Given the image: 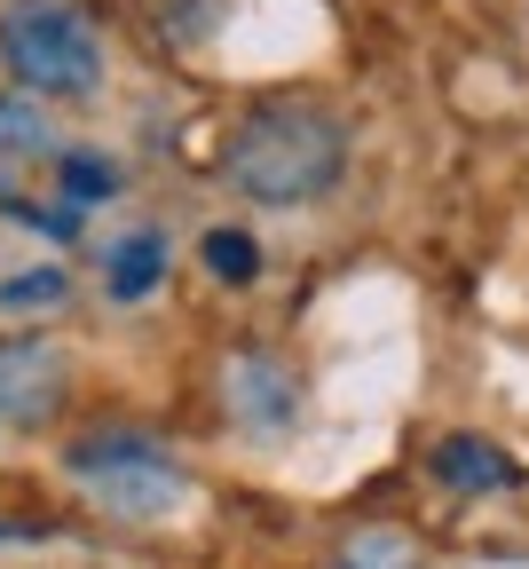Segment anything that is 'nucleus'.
Wrapping results in <instances>:
<instances>
[{"instance_id":"nucleus-1","label":"nucleus","mask_w":529,"mask_h":569,"mask_svg":"<svg viewBox=\"0 0 529 569\" xmlns=\"http://www.w3.org/2000/svg\"><path fill=\"white\" fill-rule=\"evenodd\" d=\"M340 167H348V127L309 111V103L253 111L230 134V151H221L230 190L253 198V206H309V198H325L340 182Z\"/></svg>"},{"instance_id":"nucleus-7","label":"nucleus","mask_w":529,"mask_h":569,"mask_svg":"<svg viewBox=\"0 0 529 569\" xmlns=\"http://www.w3.org/2000/svg\"><path fill=\"white\" fill-rule=\"evenodd\" d=\"M103 277H111V301H142L150 284L167 277V230H134V238H119L111 261H103Z\"/></svg>"},{"instance_id":"nucleus-2","label":"nucleus","mask_w":529,"mask_h":569,"mask_svg":"<svg viewBox=\"0 0 529 569\" xmlns=\"http://www.w3.org/2000/svg\"><path fill=\"white\" fill-rule=\"evenodd\" d=\"M0 63H9L17 88L63 96V103L103 88V40L71 0H17V9L0 17Z\"/></svg>"},{"instance_id":"nucleus-3","label":"nucleus","mask_w":529,"mask_h":569,"mask_svg":"<svg viewBox=\"0 0 529 569\" xmlns=\"http://www.w3.org/2000/svg\"><path fill=\"white\" fill-rule=\"evenodd\" d=\"M71 482H80L96 507L127 515V522H167L190 507V475L174 451H159L150 436H127V427H111V436H80L71 443Z\"/></svg>"},{"instance_id":"nucleus-11","label":"nucleus","mask_w":529,"mask_h":569,"mask_svg":"<svg viewBox=\"0 0 529 569\" xmlns=\"http://www.w3.org/2000/svg\"><path fill=\"white\" fill-rule=\"evenodd\" d=\"M332 569H419V553H411L396 530H363V538H348V553H340Z\"/></svg>"},{"instance_id":"nucleus-9","label":"nucleus","mask_w":529,"mask_h":569,"mask_svg":"<svg viewBox=\"0 0 529 569\" xmlns=\"http://www.w3.org/2000/svg\"><path fill=\"white\" fill-rule=\"evenodd\" d=\"M24 151H48V119L24 96H0V159H24Z\"/></svg>"},{"instance_id":"nucleus-4","label":"nucleus","mask_w":529,"mask_h":569,"mask_svg":"<svg viewBox=\"0 0 529 569\" xmlns=\"http://www.w3.org/2000/svg\"><path fill=\"white\" fill-rule=\"evenodd\" d=\"M71 388V365H63V348L56 340H0V419H48Z\"/></svg>"},{"instance_id":"nucleus-12","label":"nucleus","mask_w":529,"mask_h":569,"mask_svg":"<svg viewBox=\"0 0 529 569\" xmlns=\"http://www.w3.org/2000/svg\"><path fill=\"white\" fill-rule=\"evenodd\" d=\"M0 301H9V309H48V301H63V269H24V277H0Z\"/></svg>"},{"instance_id":"nucleus-8","label":"nucleus","mask_w":529,"mask_h":569,"mask_svg":"<svg viewBox=\"0 0 529 569\" xmlns=\"http://www.w3.org/2000/svg\"><path fill=\"white\" fill-rule=\"evenodd\" d=\"M56 182H63L71 206H103V198H119V167H111L103 151H63V159H56Z\"/></svg>"},{"instance_id":"nucleus-5","label":"nucleus","mask_w":529,"mask_h":569,"mask_svg":"<svg viewBox=\"0 0 529 569\" xmlns=\"http://www.w3.org/2000/svg\"><path fill=\"white\" fill-rule=\"evenodd\" d=\"M221 388H230L238 419H246V427H261V436L292 427V411H300V388L285 380V365H269L261 348H238V356H230V372H221Z\"/></svg>"},{"instance_id":"nucleus-10","label":"nucleus","mask_w":529,"mask_h":569,"mask_svg":"<svg viewBox=\"0 0 529 569\" xmlns=\"http://www.w3.org/2000/svg\"><path fill=\"white\" fill-rule=\"evenodd\" d=\"M206 269H213L221 284H253V277H261V246H253L246 230H213V238H206Z\"/></svg>"},{"instance_id":"nucleus-6","label":"nucleus","mask_w":529,"mask_h":569,"mask_svg":"<svg viewBox=\"0 0 529 569\" xmlns=\"http://www.w3.org/2000/svg\"><path fill=\"white\" fill-rule=\"evenodd\" d=\"M427 467H435L442 490H513V482H521V467H513L498 443H482V436H442Z\"/></svg>"}]
</instances>
